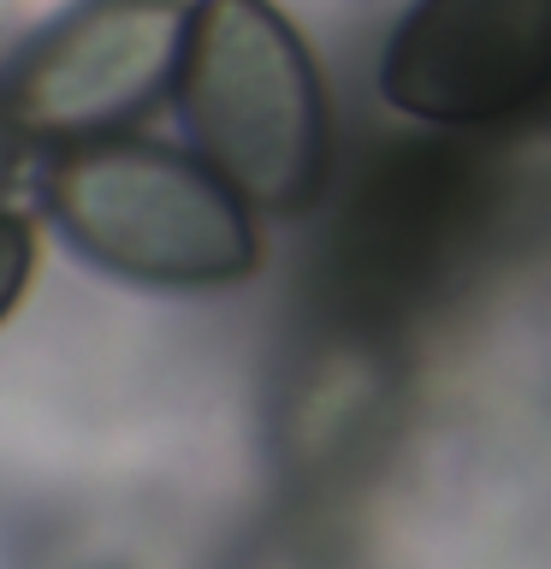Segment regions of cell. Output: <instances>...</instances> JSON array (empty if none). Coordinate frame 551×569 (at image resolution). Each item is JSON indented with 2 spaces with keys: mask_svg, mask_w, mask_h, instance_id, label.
Returning a JSON list of instances; mask_svg holds the SVG:
<instances>
[{
  "mask_svg": "<svg viewBox=\"0 0 551 569\" xmlns=\"http://www.w3.org/2000/svg\"><path fill=\"white\" fill-rule=\"evenodd\" d=\"M380 96L421 124H498L551 101V0H415L380 53Z\"/></svg>",
  "mask_w": 551,
  "mask_h": 569,
  "instance_id": "4",
  "label": "cell"
},
{
  "mask_svg": "<svg viewBox=\"0 0 551 569\" xmlns=\"http://www.w3.org/2000/svg\"><path fill=\"white\" fill-rule=\"evenodd\" d=\"M30 261H36V238H30V220L12 208H0V320L18 309L30 284Z\"/></svg>",
  "mask_w": 551,
  "mask_h": 569,
  "instance_id": "5",
  "label": "cell"
},
{
  "mask_svg": "<svg viewBox=\"0 0 551 569\" xmlns=\"http://www.w3.org/2000/svg\"><path fill=\"white\" fill-rule=\"evenodd\" d=\"M172 101L190 149L249 208L297 213L327 178V96L273 0H190Z\"/></svg>",
  "mask_w": 551,
  "mask_h": 569,
  "instance_id": "2",
  "label": "cell"
},
{
  "mask_svg": "<svg viewBox=\"0 0 551 569\" xmlns=\"http://www.w3.org/2000/svg\"><path fill=\"white\" fill-rule=\"evenodd\" d=\"M48 213L89 267L142 291H226L261 261L249 202L202 154L96 137L53 154Z\"/></svg>",
  "mask_w": 551,
  "mask_h": 569,
  "instance_id": "1",
  "label": "cell"
},
{
  "mask_svg": "<svg viewBox=\"0 0 551 569\" xmlns=\"http://www.w3.org/2000/svg\"><path fill=\"white\" fill-rule=\"evenodd\" d=\"M190 0H83L30 42L0 96V119L24 142L119 137L178 78Z\"/></svg>",
  "mask_w": 551,
  "mask_h": 569,
  "instance_id": "3",
  "label": "cell"
}]
</instances>
